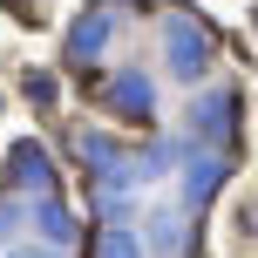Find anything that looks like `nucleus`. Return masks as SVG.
I'll return each instance as SVG.
<instances>
[{
	"label": "nucleus",
	"instance_id": "4",
	"mask_svg": "<svg viewBox=\"0 0 258 258\" xmlns=\"http://www.w3.org/2000/svg\"><path fill=\"white\" fill-rule=\"evenodd\" d=\"M14 258H54V251H14Z\"/></svg>",
	"mask_w": 258,
	"mask_h": 258
},
{
	"label": "nucleus",
	"instance_id": "1",
	"mask_svg": "<svg viewBox=\"0 0 258 258\" xmlns=\"http://www.w3.org/2000/svg\"><path fill=\"white\" fill-rule=\"evenodd\" d=\"M102 41H109V7H95V14H82V27L68 34V54H75V61H95Z\"/></svg>",
	"mask_w": 258,
	"mask_h": 258
},
{
	"label": "nucleus",
	"instance_id": "3",
	"mask_svg": "<svg viewBox=\"0 0 258 258\" xmlns=\"http://www.w3.org/2000/svg\"><path fill=\"white\" fill-rule=\"evenodd\" d=\"M102 258H143V251H136V231L109 224V231H102Z\"/></svg>",
	"mask_w": 258,
	"mask_h": 258
},
{
	"label": "nucleus",
	"instance_id": "2",
	"mask_svg": "<svg viewBox=\"0 0 258 258\" xmlns=\"http://www.w3.org/2000/svg\"><path fill=\"white\" fill-rule=\"evenodd\" d=\"M109 102H116L122 116H150V82H143V75H122L116 89H109Z\"/></svg>",
	"mask_w": 258,
	"mask_h": 258
}]
</instances>
